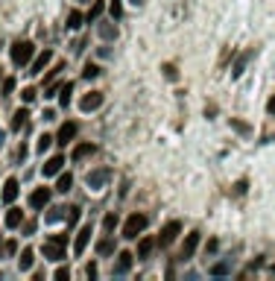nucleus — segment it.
I'll list each match as a JSON object with an SVG mask.
<instances>
[{"mask_svg": "<svg viewBox=\"0 0 275 281\" xmlns=\"http://www.w3.org/2000/svg\"><path fill=\"white\" fill-rule=\"evenodd\" d=\"M150 225V217L147 214H132V217L123 223V237L126 240H138V234Z\"/></svg>", "mask_w": 275, "mask_h": 281, "instance_id": "nucleus-1", "label": "nucleus"}, {"mask_svg": "<svg viewBox=\"0 0 275 281\" xmlns=\"http://www.w3.org/2000/svg\"><path fill=\"white\" fill-rule=\"evenodd\" d=\"M32 53H35V44L32 41H15L12 44V62L18 67H27L32 62Z\"/></svg>", "mask_w": 275, "mask_h": 281, "instance_id": "nucleus-2", "label": "nucleus"}, {"mask_svg": "<svg viewBox=\"0 0 275 281\" xmlns=\"http://www.w3.org/2000/svg\"><path fill=\"white\" fill-rule=\"evenodd\" d=\"M64 246H67V237H64V234H53L50 240H44V258L61 261V258H64Z\"/></svg>", "mask_w": 275, "mask_h": 281, "instance_id": "nucleus-3", "label": "nucleus"}, {"mask_svg": "<svg viewBox=\"0 0 275 281\" xmlns=\"http://www.w3.org/2000/svg\"><path fill=\"white\" fill-rule=\"evenodd\" d=\"M179 231H182V223H179V220H170V223L161 228V234H158V246H170V243L179 237Z\"/></svg>", "mask_w": 275, "mask_h": 281, "instance_id": "nucleus-4", "label": "nucleus"}, {"mask_svg": "<svg viewBox=\"0 0 275 281\" xmlns=\"http://www.w3.org/2000/svg\"><path fill=\"white\" fill-rule=\"evenodd\" d=\"M109 179H111V170H109V167H100V170H91V173H88V179H85V182H88L91 190H103Z\"/></svg>", "mask_w": 275, "mask_h": 281, "instance_id": "nucleus-5", "label": "nucleus"}, {"mask_svg": "<svg viewBox=\"0 0 275 281\" xmlns=\"http://www.w3.org/2000/svg\"><path fill=\"white\" fill-rule=\"evenodd\" d=\"M47 202H50V187H35V190L30 193V205L35 208V211H44Z\"/></svg>", "mask_w": 275, "mask_h": 281, "instance_id": "nucleus-6", "label": "nucleus"}, {"mask_svg": "<svg viewBox=\"0 0 275 281\" xmlns=\"http://www.w3.org/2000/svg\"><path fill=\"white\" fill-rule=\"evenodd\" d=\"M88 240H91V223H85L79 231H76V240H73V255L79 258L82 252H85V246H88Z\"/></svg>", "mask_w": 275, "mask_h": 281, "instance_id": "nucleus-7", "label": "nucleus"}, {"mask_svg": "<svg viewBox=\"0 0 275 281\" xmlns=\"http://www.w3.org/2000/svg\"><path fill=\"white\" fill-rule=\"evenodd\" d=\"M196 246H199V231H190V234L184 237L179 258H182V261H190V258H193V252H196Z\"/></svg>", "mask_w": 275, "mask_h": 281, "instance_id": "nucleus-8", "label": "nucleus"}, {"mask_svg": "<svg viewBox=\"0 0 275 281\" xmlns=\"http://www.w3.org/2000/svg\"><path fill=\"white\" fill-rule=\"evenodd\" d=\"M100 106H103V94L100 91H91L79 100V109H82V112H97Z\"/></svg>", "mask_w": 275, "mask_h": 281, "instance_id": "nucleus-9", "label": "nucleus"}, {"mask_svg": "<svg viewBox=\"0 0 275 281\" xmlns=\"http://www.w3.org/2000/svg\"><path fill=\"white\" fill-rule=\"evenodd\" d=\"M76 132H79V126L73 123V120H67V123H61V129H59V135H56V144H67V141H73L76 138Z\"/></svg>", "mask_w": 275, "mask_h": 281, "instance_id": "nucleus-10", "label": "nucleus"}, {"mask_svg": "<svg viewBox=\"0 0 275 281\" xmlns=\"http://www.w3.org/2000/svg\"><path fill=\"white\" fill-rule=\"evenodd\" d=\"M132 261H135V255H132V252H117V264H114V273H117V276H126V273L132 270Z\"/></svg>", "mask_w": 275, "mask_h": 281, "instance_id": "nucleus-11", "label": "nucleus"}, {"mask_svg": "<svg viewBox=\"0 0 275 281\" xmlns=\"http://www.w3.org/2000/svg\"><path fill=\"white\" fill-rule=\"evenodd\" d=\"M15 196H18V179H6V182H3V193H0V199H3L6 205H12Z\"/></svg>", "mask_w": 275, "mask_h": 281, "instance_id": "nucleus-12", "label": "nucleus"}, {"mask_svg": "<svg viewBox=\"0 0 275 281\" xmlns=\"http://www.w3.org/2000/svg\"><path fill=\"white\" fill-rule=\"evenodd\" d=\"M61 164H64V158L61 156H53L44 161V167H41V173L44 176H56V173H61Z\"/></svg>", "mask_w": 275, "mask_h": 281, "instance_id": "nucleus-13", "label": "nucleus"}, {"mask_svg": "<svg viewBox=\"0 0 275 281\" xmlns=\"http://www.w3.org/2000/svg\"><path fill=\"white\" fill-rule=\"evenodd\" d=\"M155 243H158L155 237H141V240H138V258H141V261H147V258L153 255Z\"/></svg>", "mask_w": 275, "mask_h": 281, "instance_id": "nucleus-14", "label": "nucleus"}, {"mask_svg": "<svg viewBox=\"0 0 275 281\" xmlns=\"http://www.w3.org/2000/svg\"><path fill=\"white\" fill-rule=\"evenodd\" d=\"M94 153H97V147H94V144H76V147H73V153H70V158H73V161L79 164L82 158L94 156Z\"/></svg>", "mask_w": 275, "mask_h": 281, "instance_id": "nucleus-15", "label": "nucleus"}, {"mask_svg": "<svg viewBox=\"0 0 275 281\" xmlns=\"http://www.w3.org/2000/svg\"><path fill=\"white\" fill-rule=\"evenodd\" d=\"M50 59H53V50H44L38 59H32V62H30V73H41V70L50 64Z\"/></svg>", "mask_w": 275, "mask_h": 281, "instance_id": "nucleus-16", "label": "nucleus"}, {"mask_svg": "<svg viewBox=\"0 0 275 281\" xmlns=\"http://www.w3.org/2000/svg\"><path fill=\"white\" fill-rule=\"evenodd\" d=\"M21 223H24L21 208H9V211H6V225H9V228H21Z\"/></svg>", "mask_w": 275, "mask_h": 281, "instance_id": "nucleus-17", "label": "nucleus"}, {"mask_svg": "<svg viewBox=\"0 0 275 281\" xmlns=\"http://www.w3.org/2000/svg\"><path fill=\"white\" fill-rule=\"evenodd\" d=\"M27 120H30V112H27V109H18V112L12 114V129H15V132H18V129H24Z\"/></svg>", "mask_w": 275, "mask_h": 281, "instance_id": "nucleus-18", "label": "nucleus"}, {"mask_svg": "<svg viewBox=\"0 0 275 281\" xmlns=\"http://www.w3.org/2000/svg\"><path fill=\"white\" fill-rule=\"evenodd\" d=\"M111 252H114V240H111V237H103V240L97 243V255H103V258H109Z\"/></svg>", "mask_w": 275, "mask_h": 281, "instance_id": "nucleus-19", "label": "nucleus"}, {"mask_svg": "<svg viewBox=\"0 0 275 281\" xmlns=\"http://www.w3.org/2000/svg\"><path fill=\"white\" fill-rule=\"evenodd\" d=\"M32 261H35V252L24 249L21 252V258H18V267H21V270H32Z\"/></svg>", "mask_w": 275, "mask_h": 281, "instance_id": "nucleus-20", "label": "nucleus"}, {"mask_svg": "<svg viewBox=\"0 0 275 281\" xmlns=\"http://www.w3.org/2000/svg\"><path fill=\"white\" fill-rule=\"evenodd\" d=\"M79 214H82V208H79V205H67V208H64V220H67V225H76Z\"/></svg>", "mask_w": 275, "mask_h": 281, "instance_id": "nucleus-21", "label": "nucleus"}, {"mask_svg": "<svg viewBox=\"0 0 275 281\" xmlns=\"http://www.w3.org/2000/svg\"><path fill=\"white\" fill-rule=\"evenodd\" d=\"M70 187H73V176H70V173H61L59 182H56V190H59V193H67Z\"/></svg>", "mask_w": 275, "mask_h": 281, "instance_id": "nucleus-22", "label": "nucleus"}, {"mask_svg": "<svg viewBox=\"0 0 275 281\" xmlns=\"http://www.w3.org/2000/svg\"><path fill=\"white\" fill-rule=\"evenodd\" d=\"M252 56H255V50H246L243 56L237 59V64H234V70H231V76H240V73H243V67H246V62H249Z\"/></svg>", "mask_w": 275, "mask_h": 281, "instance_id": "nucleus-23", "label": "nucleus"}, {"mask_svg": "<svg viewBox=\"0 0 275 281\" xmlns=\"http://www.w3.org/2000/svg\"><path fill=\"white\" fill-rule=\"evenodd\" d=\"M70 94H73V85H70V82H64V85L59 88V103L64 106V109H67V103H70Z\"/></svg>", "mask_w": 275, "mask_h": 281, "instance_id": "nucleus-24", "label": "nucleus"}, {"mask_svg": "<svg viewBox=\"0 0 275 281\" xmlns=\"http://www.w3.org/2000/svg\"><path fill=\"white\" fill-rule=\"evenodd\" d=\"M79 24H82V12H67V30H79Z\"/></svg>", "mask_w": 275, "mask_h": 281, "instance_id": "nucleus-25", "label": "nucleus"}, {"mask_svg": "<svg viewBox=\"0 0 275 281\" xmlns=\"http://www.w3.org/2000/svg\"><path fill=\"white\" fill-rule=\"evenodd\" d=\"M53 141H56L53 135H41V138H38V144H35V150H38V153H47V150L53 147Z\"/></svg>", "mask_w": 275, "mask_h": 281, "instance_id": "nucleus-26", "label": "nucleus"}, {"mask_svg": "<svg viewBox=\"0 0 275 281\" xmlns=\"http://www.w3.org/2000/svg\"><path fill=\"white\" fill-rule=\"evenodd\" d=\"M100 35H103L106 41H111V38H117V27H114V24H100Z\"/></svg>", "mask_w": 275, "mask_h": 281, "instance_id": "nucleus-27", "label": "nucleus"}, {"mask_svg": "<svg viewBox=\"0 0 275 281\" xmlns=\"http://www.w3.org/2000/svg\"><path fill=\"white\" fill-rule=\"evenodd\" d=\"M97 76H100V67H97L94 62H88L85 67H82V79H97Z\"/></svg>", "mask_w": 275, "mask_h": 281, "instance_id": "nucleus-28", "label": "nucleus"}, {"mask_svg": "<svg viewBox=\"0 0 275 281\" xmlns=\"http://www.w3.org/2000/svg\"><path fill=\"white\" fill-rule=\"evenodd\" d=\"M103 9H106V0H97L91 6V12H88V21H97V18L103 15Z\"/></svg>", "mask_w": 275, "mask_h": 281, "instance_id": "nucleus-29", "label": "nucleus"}, {"mask_svg": "<svg viewBox=\"0 0 275 281\" xmlns=\"http://www.w3.org/2000/svg\"><path fill=\"white\" fill-rule=\"evenodd\" d=\"M0 91H3V97H9V94L15 91V79H12V76H6V79H0Z\"/></svg>", "mask_w": 275, "mask_h": 281, "instance_id": "nucleus-30", "label": "nucleus"}, {"mask_svg": "<svg viewBox=\"0 0 275 281\" xmlns=\"http://www.w3.org/2000/svg\"><path fill=\"white\" fill-rule=\"evenodd\" d=\"M103 228H106V231H114V228H117V214H109V217L103 220Z\"/></svg>", "mask_w": 275, "mask_h": 281, "instance_id": "nucleus-31", "label": "nucleus"}, {"mask_svg": "<svg viewBox=\"0 0 275 281\" xmlns=\"http://www.w3.org/2000/svg\"><path fill=\"white\" fill-rule=\"evenodd\" d=\"M109 12H111V18H120L123 15V3L120 0H111V3H109Z\"/></svg>", "mask_w": 275, "mask_h": 281, "instance_id": "nucleus-32", "label": "nucleus"}, {"mask_svg": "<svg viewBox=\"0 0 275 281\" xmlns=\"http://www.w3.org/2000/svg\"><path fill=\"white\" fill-rule=\"evenodd\" d=\"M21 97H24V103H32V100L38 97V91H35V88H24V91H21Z\"/></svg>", "mask_w": 275, "mask_h": 281, "instance_id": "nucleus-33", "label": "nucleus"}, {"mask_svg": "<svg viewBox=\"0 0 275 281\" xmlns=\"http://www.w3.org/2000/svg\"><path fill=\"white\" fill-rule=\"evenodd\" d=\"M3 252H6V255H15V252H18V243H15V240H9V243H3Z\"/></svg>", "mask_w": 275, "mask_h": 281, "instance_id": "nucleus-34", "label": "nucleus"}, {"mask_svg": "<svg viewBox=\"0 0 275 281\" xmlns=\"http://www.w3.org/2000/svg\"><path fill=\"white\" fill-rule=\"evenodd\" d=\"M56 279H59V281L70 279V270H67V267H59V270H56Z\"/></svg>", "mask_w": 275, "mask_h": 281, "instance_id": "nucleus-35", "label": "nucleus"}, {"mask_svg": "<svg viewBox=\"0 0 275 281\" xmlns=\"http://www.w3.org/2000/svg\"><path fill=\"white\" fill-rule=\"evenodd\" d=\"M211 273H214V276H225V273H228V264H217Z\"/></svg>", "mask_w": 275, "mask_h": 281, "instance_id": "nucleus-36", "label": "nucleus"}, {"mask_svg": "<svg viewBox=\"0 0 275 281\" xmlns=\"http://www.w3.org/2000/svg\"><path fill=\"white\" fill-rule=\"evenodd\" d=\"M61 85H47V91H44V97H56V91H59Z\"/></svg>", "mask_w": 275, "mask_h": 281, "instance_id": "nucleus-37", "label": "nucleus"}, {"mask_svg": "<svg viewBox=\"0 0 275 281\" xmlns=\"http://www.w3.org/2000/svg\"><path fill=\"white\" fill-rule=\"evenodd\" d=\"M85 276H88V279H97V267H94V264L85 267Z\"/></svg>", "mask_w": 275, "mask_h": 281, "instance_id": "nucleus-38", "label": "nucleus"}, {"mask_svg": "<svg viewBox=\"0 0 275 281\" xmlns=\"http://www.w3.org/2000/svg\"><path fill=\"white\" fill-rule=\"evenodd\" d=\"M164 73H167L170 79H176V67H173V64H164Z\"/></svg>", "mask_w": 275, "mask_h": 281, "instance_id": "nucleus-39", "label": "nucleus"}, {"mask_svg": "<svg viewBox=\"0 0 275 281\" xmlns=\"http://www.w3.org/2000/svg\"><path fill=\"white\" fill-rule=\"evenodd\" d=\"M267 112H270V114H275V94L270 97V103H267Z\"/></svg>", "mask_w": 275, "mask_h": 281, "instance_id": "nucleus-40", "label": "nucleus"}, {"mask_svg": "<svg viewBox=\"0 0 275 281\" xmlns=\"http://www.w3.org/2000/svg\"><path fill=\"white\" fill-rule=\"evenodd\" d=\"M132 3H135V6H141V3H144V0H132Z\"/></svg>", "mask_w": 275, "mask_h": 281, "instance_id": "nucleus-41", "label": "nucleus"}, {"mask_svg": "<svg viewBox=\"0 0 275 281\" xmlns=\"http://www.w3.org/2000/svg\"><path fill=\"white\" fill-rule=\"evenodd\" d=\"M0 79H3V67H0Z\"/></svg>", "mask_w": 275, "mask_h": 281, "instance_id": "nucleus-42", "label": "nucleus"}]
</instances>
